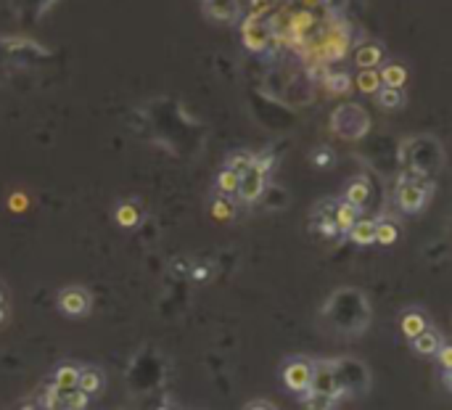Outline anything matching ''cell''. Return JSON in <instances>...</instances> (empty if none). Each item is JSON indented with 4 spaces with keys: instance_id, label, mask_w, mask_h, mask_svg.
Returning a JSON list of instances; mask_svg holds the SVG:
<instances>
[{
    "instance_id": "obj_1",
    "label": "cell",
    "mask_w": 452,
    "mask_h": 410,
    "mask_svg": "<svg viewBox=\"0 0 452 410\" xmlns=\"http://www.w3.org/2000/svg\"><path fill=\"white\" fill-rule=\"evenodd\" d=\"M400 162H402V172H405V175L429 177V175L439 172L442 162H444V151H442V146H439L436 138L418 136L402 146Z\"/></svg>"
},
{
    "instance_id": "obj_2",
    "label": "cell",
    "mask_w": 452,
    "mask_h": 410,
    "mask_svg": "<svg viewBox=\"0 0 452 410\" xmlns=\"http://www.w3.org/2000/svg\"><path fill=\"white\" fill-rule=\"evenodd\" d=\"M331 130L341 140H360V138L368 136L370 114L360 103H341L331 114Z\"/></svg>"
},
{
    "instance_id": "obj_3",
    "label": "cell",
    "mask_w": 452,
    "mask_h": 410,
    "mask_svg": "<svg viewBox=\"0 0 452 410\" xmlns=\"http://www.w3.org/2000/svg\"><path fill=\"white\" fill-rule=\"evenodd\" d=\"M431 186L426 183V177H413L402 172L397 186H394V204L400 206L405 215H418L423 206L429 204Z\"/></svg>"
},
{
    "instance_id": "obj_4",
    "label": "cell",
    "mask_w": 452,
    "mask_h": 410,
    "mask_svg": "<svg viewBox=\"0 0 452 410\" xmlns=\"http://www.w3.org/2000/svg\"><path fill=\"white\" fill-rule=\"evenodd\" d=\"M312 376H315V363L312 360H304V358H294L288 360L283 365V378L286 389L294 394H304L310 387H312Z\"/></svg>"
},
{
    "instance_id": "obj_5",
    "label": "cell",
    "mask_w": 452,
    "mask_h": 410,
    "mask_svg": "<svg viewBox=\"0 0 452 410\" xmlns=\"http://www.w3.org/2000/svg\"><path fill=\"white\" fill-rule=\"evenodd\" d=\"M241 40L244 45L254 53H265L272 45V27L268 19L259 17H246L241 24Z\"/></svg>"
},
{
    "instance_id": "obj_6",
    "label": "cell",
    "mask_w": 452,
    "mask_h": 410,
    "mask_svg": "<svg viewBox=\"0 0 452 410\" xmlns=\"http://www.w3.org/2000/svg\"><path fill=\"white\" fill-rule=\"evenodd\" d=\"M265 188H268V172H262L259 167L251 164L249 170L241 175V186H238V193H235V196H238L244 204H254V202L262 199Z\"/></svg>"
},
{
    "instance_id": "obj_7",
    "label": "cell",
    "mask_w": 452,
    "mask_h": 410,
    "mask_svg": "<svg viewBox=\"0 0 452 410\" xmlns=\"http://www.w3.org/2000/svg\"><path fill=\"white\" fill-rule=\"evenodd\" d=\"M310 389L320 394H331V397H338V394L344 392V384H341V378H338L336 365H331V363H320V365H315V376H312V387H310Z\"/></svg>"
},
{
    "instance_id": "obj_8",
    "label": "cell",
    "mask_w": 452,
    "mask_h": 410,
    "mask_svg": "<svg viewBox=\"0 0 452 410\" xmlns=\"http://www.w3.org/2000/svg\"><path fill=\"white\" fill-rule=\"evenodd\" d=\"M204 3V14L219 21V24H233L241 19V3L238 0H201Z\"/></svg>"
},
{
    "instance_id": "obj_9",
    "label": "cell",
    "mask_w": 452,
    "mask_h": 410,
    "mask_svg": "<svg viewBox=\"0 0 452 410\" xmlns=\"http://www.w3.org/2000/svg\"><path fill=\"white\" fill-rule=\"evenodd\" d=\"M58 310L64 315H72V318H80L90 310V294L83 289H67L58 294Z\"/></svg>"
},
{
    "instance_id": "obj_10",
    "label": "cell",
    "mask_w": 452,
    "mask_h": 410,
    "mask_svg": "<svg viewBox=\"0 0 452 410\" xmlns=\"http://www.w3.org/2000/svg\"><path fill=\"white\" fill-rule=\"evenodd\" d=\"M426 328H429V321H426V315L420 310H407L400 318V331L407 342H413L416 336H420Z\"/></svg>"
},
{
    "instance_id": "obj_11",
    "label": "cell",
    "mask_w": 452,
    "mask_h": 410,
    "mask_svg": "<svg viewBox=\"0 0 452 410\" xmlns=\"http://www.w3.org/2000/svg\"><path fill=\"white\" fill-rule=\"evenodd\" d=\"M384 61V48L378 43H360L354 51V64L360 69H376Z\"/></svg>"
},
{
    "instance_id": "obj_12",
    "label": "cell",
    "mask_w": 452,
    "mask_h": 410,
    "mask_svg": "<svg viewBox=\"0 0 452 410\" xmlns=\"http://www.w3.org/2000/svg\"><path fill=\"white\" fill-rule=\"evenodd\" d=\"M442 344H444L442 342V334L434 331V328H426L420 336L413 339V349H416V355H420V358H434Z\"/></svg>"
},
{
    "instance_id": "obj_13",
    "label": "cell",
    "mask_w": 452,
    "mask_h": 410,
    "mask_svg": "<svg viewBox=\"0 0 452 410\" xmlns=\"http://www.w3.org/2000/svg\"><path fill=\"white\" fill-rule=\"evenodd\" d=\"M360 206H354V204H349V202H338L336 204V209H334V220H336V228H338V233H349L352 230V225L354 222L360 220Z\"/></svg>"
},
{
    "instance_id": "obj_14",
    "label": "cell",
    "mask_w": 452,
    "mask_h": 410,
    "mask_svg": "<svg viewBox=\"0 0 452 410\" xmlns=\"http://www.w3.org/2000/svg\"><path fill=\"white\" fill-rule=\"evenodd\" d=\"M368 199H370L368 177H354L349 186H347V191H344V202H349V204L360 206V209L368 204Z\"/></svg>"
},
{
    "instance_id": "obj_15",
    "label": "cell",
    "mask_w": 452,
    "mask_h": 410,
    "mask_svg": "<svg viewBox=\"0 0 452 410\" xmlns=\"http://www.w3.org/2000/svg\"><path fill=\"white\" fill-rule=\"evenodd\" d=\"M376 103H378L384 111H397V109L405 106V93H402V87L381 85L378 87V93H376Z\"/></svg>"
},
{
    "instance_id": "obj_16",
    "label": "cell",
    "mask_w": 452,
    "mask_h": 410,
    "mask_svg": "<svg viewBox=\"0 0 452 410\" xmlns=\"http://www.w3.org/2000/svg\"><path fill=\"white\" fill-rule=\"evenodd\" d=\"M77 381H80V368L77 365H58L56 374H53V384L64 394L77 389Z\"/></svg>"
},
{
    "instance_id": "obj_17",
    "label": "cell",
    "mask_w": 452,
    "mask_h": 410,
    "mask_svg": "<svg viewBox=\"0 0 452 410\" xmlns=\"http://www.w3.org/2000/svg\"><path fill=\"white\" fill-rule=\"evenodd\" d=\"M349 239L357 244V246H368V244H376V220H357L352 225Z\"/></svg>"
},
{
    "instance_id": "obj_18",
    "label": "cell",
    "mask_w": 452,
    "mask_h": 410,
    "mask_svg": "<svg viewBox=\"0 0 452 410\" xmlns=\"http://www.w3.org/2000/svg\"><path fill=\"white\" fill-rule=\"evenodd\" d=\"M354 85H357L360 93L376 96V93H378V87L384 85V83H381V74H378L376 69H360V74L354 77Z\"/></svg>"
},
{
    "instance_id": "obj_19",
    "label": "cell",
    "mask_w": 452,
    "mask_h": 410,
    "mask_svg": "<svg viewBox=\"0 0 452 410\" xmlns=\"http://www.w3.org/2000/svg\"><path fill=\"white\" fill-rule=\"evenodd\" d=\"M215 186H217L219 196H235L238 193V186H241V175L233 170H228V167H222L217 175V180H215Z\"/></svg>"
},
{
    "instance_id": "obj_20",
    "label": "cell",
    "mask_w": 452,
    "mask_h": 410,
    "mask_svg": "<svg viewBox=\"0 0 452 410\" xmlns=\"http://www.w3.org/2000/svg\"><path fill=\"white\" fill-rule=\"evenodd\" d=\"M323 83L328 87V93L341 96V93H349L354 80H352L347 72H325V74H323Z\"/></svg>"
},
{
    "instance_id": "obj_21",
    "label": "cell",
    "mask_w": 452,
    "mask_h": 410,
    "mask_svg": "<svg viewBox=\"0 0 452 410\" xmlns=\"http://www.w3.org/2000/svg\"><path fill=\"white\" fill-rule=\"evenodd\" d=\"M301 405H304V410H334L336 408V397L307 389V392L301 394Z\"/></svg>"
},
{
    "instance_id": "obj_22",
    "label": "cell",
    "mask_w": 452,
    "mask_h": 410,
    "mask_svg": "<svg viewBox=\"0 0 452 410\" xmlns=\"http://www.w3.org/2000/svg\"><path fill=\"white\" fill-rule=\"evenodd\" d=\"M378 74H381V83L386 87H402L407 83V69L402 67V64H394V61H389Z\"/></svg>"
},
{
    "instance_id": "obj_23",
    "label": "cell",
    "mask_w": 452,
    "mask_h": 410,
    "mask_svg": "<svg viewBox=\"0 0 452 410\" xmlns=\"http://www.w3.org/2000/svg\"><path fill=\"white\" fill-rule=\"evenodd\" d=\"M397 239H400V228H397V222L376 220V244H381V246H391V244H397Z\"/></svg>"
},
{
    "instance_id": "obj_24",
    "label": "cell",
    "mask_w": 452,
    "mask_h": 410,
    "mask_svg": "<svg viewBox=\"0 0 452 410\" xmlns=\"http://www.w3.org/2000/svg\"><path fill=\"white\" fill-rule=\"evenodd\" d=\"M103 387V376L96 368H80V381H77V389H83L85 394H96Z\"/></svg>"
},
{
    "instance_id": "obj_25",
    "label": "cell",
    "mask_w": 452,
    "mask_h": 410,
    "mask_svg": "<svg viewBox=\"0 0 452 410\" xmlns=\"http://www.w3.org/2000/svg\"><path fill=\"white\" fill-rule=\"evenodd\" d=\"M212 217L219 222H228L235 217V206L233 202L228 199V196H217L215 202H212Z\"/></svg>"
},
{
    "instance_id": "obj_26",
    "label": "cell",
    "mask_w": 452,
    "mask_h": 410,
    "mask_svg": "<svg viewBox=\"0 0 452 410\" xmlns=\"http://www.w3.org/2000/svg\"><path fill=\"white\" fill-rule=\"evenodd\" d=\"M114 217L122 228H135L138 222H140V209L135 204H119L117 212H114Z\"/></svg>"
},
{
    "instance_id": "obj_27",
    "label": "cell",
    "mask_w": 452,
    "mask_h": 410,
    "mask_svg": "<svg viewBox=\"0 0 452 410\" xmlns=\"http://www.w3.org/2000/svg\"><path fill=\"white\" fill-rule=\"evenodd\" d=\"M43 408L45 410H67L64 408V392L56 387V384H48L45 389H43Z\"/></svg>"
},
{
    "instance_id": "obj_28",
    "label": "cell",
    "mask_w": 452,
    "mask_h": 410,
    "mask_svg": "<svg viewBox=\"0 0 452 410\" xmlns=\"http://www.w3.org/2000/svg\"><path fill=\"white\" fill-rule=\"evenodd\" d=\"M251 164H254V154H249V151H235V154H230L225 159V167L238 172V175H244Z\"/></svg>"
},
{
    "instance_id": "obj_29",
    "label": "cell",
    "mask_w": 452,
    "mask_h": 410,
    "mask_svg": "<svg viewBox=\"0 0 452 410\" xmlns=\"http://www.w3.org/2000/svg\"><path fill=\"white\" fill-rule=\"evenodd\" d=\"M90 405V394H85L83 389H72L64 394V408L67 410H85Z\"/></svg>"
},
{
    "instance_id": "obj_30",
    "label": "cell",
    "mask_w": 452,
    "mask_h": 410,
    "mask_svg": "<svg viewBox=\"0 0 452 410\" xmlns=\"http://www.w3.org/2000/svg\"><path fill=\"white\" fill-rule=\"evenodd\" d=\"M315 228H318L320 236H325V239H336V236H338L334 215H328V217H315Z\"/></svg>"
},
{
    "instance_id": "obj_31",
    "label": "cell",
    "mask_w": 452,
    "mask_h": 410,
    "mask_svg": "<svg viewBox=\"0 0 452 410\" xmlns=\"http://www.w3.org/2000/svg\"><path fill=\"white\" fill-rule=\"evenodd\" d=\"M278 0H251L249 3V17H259V19H268V14L275 8Z\"/></svg>"
},
{
    "instance_id": "obj_32",
    "label": "cell",
    "mask_w": 452,
    "mask_h": 410,
    "mask_svg": "<svg viewBox=\"0 0 452 410\" xmlns=\"http://www.w3.org/2000/svg\"><path fill=\"white\" fill-rule=\"evenodd\" d=\"M436 363L442 365V371H452V344H442V347H439Z\"/></svg>"
},
{
    "instance_id": "obj_33",
    "label": "cell",
    "mask_w": 452,
    "mask_h": 410,
    "mask_svg": "<svg viewBox=\"0 0 452 410\" xmlns=\"http://www.w3.org/2000/svg\"><path fill=\"white\" fill-rule=\"evenodd\" d=\"M312 162H315L318 167H328V164L334 162V154H331V149H318V151L312 154Z\"/></svg>"
},
{
    "instance_id": "obj_34",
    "label": "cell",
    "mask_w": 452,
    "mask_h": 410,
    "mask_svg": "<svg viewBox=\"0 0 452 410\" xmlns=\"http://www.w3.org/2000/svg\"><path fill=\"white\" fill-rule=\"evenodd\" d=\"M8 206H11L14 212H24V209L30 206V199H27L24 193H19V191H17V193L11 196V202H8Z\"/></svg>"
},
{
    "instance_id": "obj_35",
    "label": "cell",
    "mask_w": 452,
    "mask_h": 410,
    "mask_svg": "<svg viewBox=\"0 0 452 410\" xmlns=\"http://www.w3.org/2000/svg\"><path fill=\"white\" fill-rule=\"evenodd\" d=\"M301 6L307 11H312V8H320V6H328V0H301Z\"/></svg>"
},
{
    "instance_id": "obj_36",
    "label": "cell",
    "mask_w": 452,
    "mask_h": 410,
    "mask_svg": "<svg viewBox=\"0 0 452 410\" xmlns=\"http://www.w3.org/2000/svg\"><path fill=\"white\" fill-rule=\"evenodd\" d=\"M193 281H206V275H209V270H206V268H196V270H193Z\"/></svg>"
},
{
    "instance_id": "obj_37",
    "label": "cell",
    "mask_w": 452,
    "mask_h": 410,
    "mask_svg": "<svg viewBox=\"0 0 452 410\" xmlns=\"http://www.w3.org/2000/svg\"><path fill=\"white\" fill-rule=\"evenodd\" d=\"M246 410H272V408H270L268 402H251V405H249Z\"/></svg>"
},
{
    "instance_id": "obj_38",
    "label": "cell",
    "mask_w": 452,
    "mask_h": 410,
    "mask_svg": "<svg viewBox=\"0 0 452 410\" xmlns=\"http://www.w3.org/2000/svg\"><path fill=\"white\" fill-rule=\"evenodd\" d=\"M442 378H444V387H447V389L452 392V371H444V374H442Z\"/></svg>"
},
{
    "instance_id": "obj_39",
    "label": "cell",
    "mask_w": 452,
    "mask_h": 410,
    "mask_svg": "<svg viewBox=\"0 0 452 410\" xmlns=\"http://www.w3.org/2000/svg\"><path fill=\"white\" fill-rule=\"evenodd\" d=\"M6 321V310H3V305H0V323Z\"/></svg>"
},
{
    "instance_id": "obj_40",
    "label": "cell",
    "mask_w": 452,
    "mask_h": 410,
    "mask_svg": "<svg viewBox=\"0 0 452 410\" xmlns=\"http://www.w3.org/2000/svg\"><path fill=\"white\" fill-rule=\"evenodd\" d=\"M21 410H40V408H34V405H24Z\"/></svg>"
},
{
    "instance_id": "obj_41",
    "label": "cell",
    "mask_w": 452,
    "mask_h": 410,
    "mask_svg": "<svg viewBox=\"0 0 452 410\" xmlns=\"http://www.w3.org/2000/svg\"><path fill=\"white\" fill-rule=\"evenodd\" d=\"M156 410H172V408H167V405H159Z\"/></svg>"
},
{
    "instance_id": "obj_42",
    "label": "cell",
    "mask_w": 452,
    "mask_h": 410,
    "mask_svg": "<svg viewBox=\"0 0 452 410\" xmlns=\"http://www.w3.org/2000/svg\"><path fill=\"white\" fill-rule=\"evenodd\" d=\"M0 305H3V291H0Z\"/></svg>"
}]
</instances>
